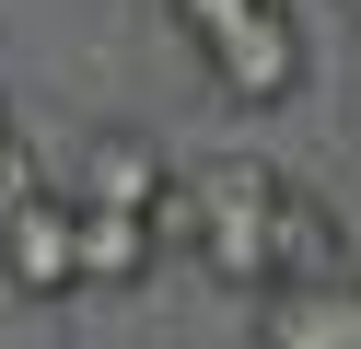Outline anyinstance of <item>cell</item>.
Listing matches in <instances>:
<instances>
[{"label": "cell", "mask_w": 361, "mask_h": 349, "mask_svg": "<svg viewBox=\"0 0 361 349\" xmlns=\"http://www.w3.org/2000/svg\"><path fill=\"white\" fill-rule=\"evenodd\" d=\"M198 59H210V82L233 93V105H291V93H303V70H314V47H303V12H291V0H268V12L221 23Z\"/></svg>", "instance_id": "7a4b0ae2"}, {"label": "cell", "mask_w": 361, "mask_h": 349, "mask_svg": "<svg viewBox=\"0 0 361 349\" xmlns=\"http://www.w3.org/2000/svg\"><path fill=\"white\" fill-rule=\"evenodd\" d=\"M257 349H361V268L257 291Z\"/></svg>", "instance_id": "277c9868"}, {"label": "cell", "mask_w": 361, "mask_h": 349, "mask_svg": "<svg viewBox=\"0 0 361 349\" xmlns=\"http://www.w3.org/2000/svg\"><path fill=\"white\" fill-rule=\"evenodd\" d=\"M175 186H187V198H164V233H187L210 279L268 291V198H280V175L245 163V152H221V163H198V175H175Z\"/></svg>", "instance_id": "6da1fadb"}, {"label": "cell", "mask_w": 361, "mask_h": 349, "mask_svg": "<svg viewBox=\"0 0 361 349\" xmlns=\"http://www.w3.org/2000/svg\"><path fill=\"white\" fill-rule=\"evenodd\" d=\"M35 186H47V175H35V163H24V140H12V152H0V221H12V209H24Z\"/></svg>", "instance_id": "9c48e42d"}, {"label": "cell", "mask_w": 361, "mask_h": 349, "mask_svg": "<svg viewBox=\"0 0 361 349\" xmlns=\"http://www.w3.org/2000/svg\"><path fill=\"white\" fill-rule=\"evenodd\" d=\"M0 152H12V105H0Z\"/></svg>", "instance_id": "30bf717a"}, {"label": "cell", "mask_w": 361, "mask_h": 349, "mask_svg": "<svg viewBox=\"0 0 361 349\" xmlns=\"http://www.w3.org/2000/svg\"><path fill=\"white\" fill-rule=\"evenodd\" d=\"M175 23H187V47H210L221 23H245V12H268V0H164Z\"/></svg>", "instance_id": "ba28073f"}, {"label": "cell", "mask_w": 361, "mask_h": 349, "mask_svg": "<svg viewBox=\"0 0 361 349\" xmlns=\"http://www.w3.org/2000/svg\"><path fill=\"white\" fill-rule=\"evenodd\" d=\"M0 279H12L24 302H59V291H82V279H71V198H59V186H35V198L0 221Z\"/></svg>", "instance_id": "5b68a950"}, {"label": "cell", "mask_w": 361, "mask_h": 349, "mask_svg": "<svg viewBox=\"0 0 361 349\" xmlns=\"http://www.w3.org/2000/svg\"><path fill=\"white\" fill-rule=\"evenodd\" d=\"M59 198H82V209H117V221H152V233H164L175 163H164V140H152V128H94V140H82V175L59 186Z\"/></svg>", "instance_id": "3957f363"}, {"label": "cell", "mask_w": 361, "mask_h": 349, "mask_svg": "<svg viewBox=\"0 0 361 349\" xmlns=\"http://www.w3.org/2000/svg\"><path fill=\"white\" fill-rule=\"evenodd\" d=\"M350 12H361V0H350Z\"/></svg>", "instance_id": "8fae6325"}, {"label": "cell", "mask_w": 361, "mask_h": 349, "mask_svg": "<svg viewBox=\"0 0 361 349\" xmlns=\"http://www.w3.org/2000/svg\"><path fill=\"white\" fill-rule=\"evenodd\" d=\"M152 256H164L152 221H117V209H82V198H71V279H82V291H105V279H152Z\"/></svg>", "instance_id": "52a82bcc"}, {"label": "cell", "mask_w": 361, "mask_h": 349, "mask_svg": "<svg viewBox=\"0 0 361 349\" xmlns=\"http://www.w3.org/2000/svg\"><path fill=\"white\" fill-rule=\"evenodd\" d=\"M291 279H338V209L280 175V198H268V291H291Z\"/></svg>", "instance_id": "8992f818"}]
</instances>
